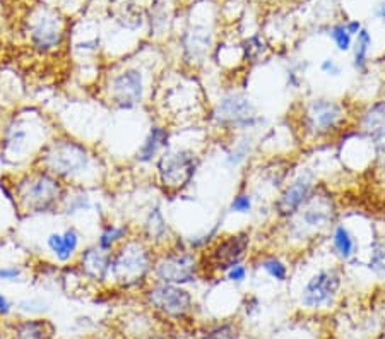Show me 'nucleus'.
<instances>
[{
	"label": "nucleus",
	"mask_w": 385,
	"mask_h": 339,
	"mask_svg": "<svg viewBox=\"0 0 385 339\" xmlns=\"http://www.w3.org/2000/svg\"><path fill=\"white\" fill-rule=\"evenodd\" d=\"M35 165L42 166L69 187L94 189L106 178L105 159L89 142L59 130L45 146Z\"/></svg>",
	"instance_id": "f257e3e1"
},
{
	"label": "nucleus",
	"mask_w": 385,
	"mask_h": 339,
	"mask_svg": "<svg viewBox=\"0 0 385 339\" xmlns=\"http://www.w3.org/2000/svg\"><path fill=\"white\" fill-rule=\"evenodd\" d=\"M158 113L159 120L168 125H195L207 120L211 101L204 93V86L194 71L182 69L175 72H161L154 88L151 108Z\"/></svg>",
	"instance_id": "f03ea898"
},
{
	"label": "nucleus",
	"mask_w": 385,
	"mask_h": 339,
	"mask_svg": "<svg viewBox=\"0 0 385 339\" xmlns=\"http://www.w3.org/2000/svg\"><path fill=\"white\" fill-rule=\"evenodd\" d=\"M57 132L59 129L43 110L36 106L18 110L2 124L0 158L16 168H28L35 165L36 158Z\"/></svg>",
	"instance_id": "7ed1b4c3"
},
{
	"label": "nucleus",
	"mask_w": 385,
	"mask_h": 339,
	"mask_svg": "<svg viewBox=\"0 0 385 339\" xmlns=\"http://www.w3.org/2000/svg\"><path fill=\"white\" fill-rule=\"evenodd\" d=\"M161 74L153 72L144 62H118L101 74L98 96L101 103L117 112H134L151 105L154 88Z\"/></svg>",
	"instance_id": "20e7f679"
},
{
	"label": "nucleus",
	"mask_w": 385,
	"mask_h": 339,
	"mask_svg": "<svg viewBox=\"0 0 385 339\" xmlns=\"http://www.w3.org/2000/svg\"><path fill=\"white\" fill-rule=\"evenodd\" d=\"M355 112L344 100L317 95L301 100L294 113L297 132L306 144L338 141L353 127Z\"/></svg>",
	"instance_id": "39448f33"
},
{
	"label": "nucleus",
	"mask_w": 385,
	"mask_h": 339,
	"mask_svg": "<svg viewBox=\"0 0 385 339\" xmlns=\"http://www.w3.org/2000/svg\"><path fill=\"white\" fill-rule=\"evenodd\" d=\"M339 222L338 199L326 185L318 187L306 206L297 216L280 224V239L286 251H303L317 239L327 236Z\"/></svg>",
	"instance_id": "423d86ee"
},
{
	"label": "nucleus",
	"mask_w": 385,
	"mask_h": 339,
	"mask_svg": "<svg viewBox=\"0 0 385 339\" xmlns=\"http://www.w3.org/2000/svg\"><path fill=\"white\" fill-rule=\"evenodd\" d=\"M14 211L19 218L59 214L69 192V185L42 166L31 165L12 175Z\"/></svg>",
	"instance_id": "0eeeda50"
},
{
	"label": "nucleus",
	"mask_w": 385,
	"mask_h": 339,
	"mask_svg": "<svg viewBox=\"0 0 385 339\" xmlns=\"http://www.w3.org/2000/svg\"><path fill=\"white\" fill-rule=\"evenodd\" d=\"M207 124L223 136L231 134H260L268 118L245 89H226L209 106Z\"/></svg>",
	"instance_id": "6e6552de"
},
{
	"label": "nucleus",
	"mask_w": 385,
	"mask_h": 339,
	"mask_svg": "<svg viewBox=\"0 0 385 339\" xmlns=\"http://www.w3.org/2000/svg\"><path fill=\"white\" fill-rule=\"evenodd\" d=\"M154 255L156 248L137 234L130 236L112 252L108 285L120 292H142L153 281Z\"/></svg>",
	"instance_id": "1a4fd4ad"
},
{
	"label": "nucleus",
	"mask_w": 385,
	"mask_h": 339,
	"mask_svg": "<svg viewBox=\"0 0 385 339\" xmlns=\"http://www.w3.org/2000/svg\"><path fill=\"white\" fill-rule=\"evenodd\" d=\"M204 159V149L180 142L163 151L154 163V182L166 197L185 194L197 177Z\"/></svg>",
	"instance_id": "9d476101"
},
{
	"label": "nucleus",
	"mask_w": 385,
	"mask_h": 339,
	"mask_svg": "<svg viewBox=\"0 0 385 339\" xmlns=\"http://www.w3.org/2000/svg\"><path fill=\"white\" fill-rule=\"evenodd\" d=\"M253 251V230L231 231V234H221L204 252H200V271L202 280L207 281L212 277L224 276L228 269L233 265L247 263L252 257Z\"/></svg>",
	"instance_id": "9b49d317"
},
{
	"label": "nucleus",
	"mask_w": 385,
	"mask_h": 339,
	"mask_svg": "<svg viewBox=\"0 0 385 339\" xmlns=\"http://www.w3.org/2000/svg\"><path fill=\"white\" fill-rule=\"evenodd\" d=\"M199 280H202L200 254L187 247L183 236L177 235L173 243L156 251L153 264V281L190 287Z\"/></svg>",
	"instance_id": "f8f14e48"
},
{
	"label": "nucleus",
	"mask_w": 385,
	"mask_h": 339,
	"mask_svg": "<svg viewBox=\"0 0 385 339\" xmlns=\"http://www.w3.org/2000/svg\"><path fill=\"white\" fill-rule=\"evenodd\" d=\"M321 187L317 171L310 166L293 170L288 180L276 192L274 199L269 204V211L277 223L288 222L294 218L306 202L314 197L315 192Z\"/></svg>",
	"instance_id": "ddd939ff"
},
{
	"label": "nucleus",
	"mask_w": 385,
	"mask_h": 339,
	"mask_svg": "<svg viewBox=\"0 0 385 339\" xmlns=\"http://www.w3.org/2000/svg\"><path fill=\"white\" fill-rule=\"evenodd\" d=\"M344 272L341 264H323L305 280L300 292L303 309L322 310L331 309L341 295Z\"/></svg>",
	"instance_id": "4468645a"
},
{
	"label": "nucleus",
	"mask_w": 385,
	"mask_h": 339,
	"mask_svg": "<svg viewBox=\"0 0 385 339\" xmlns=\"http://www.w3.org/2000/svg\"><path fill=\"white\" fill-rule=\"evenodd\" d=\"M142 298L153 312L170 321H183L194 310V295L188 292L187 287L178 285L151 281L142 289Z\"/></svg>",
	"instance_id": "2eb2a0df"
},
{
	"label": "nucleus",
	"mask_w": 385,
	"mask_h": 339,
	"mask_svg": "<svg viewBox=\"0 0 385 339\" xmlns=\"http://www.w3.org/2000/svg\"><path fill=\"white\" fill-rule=\"evenodd\" d=\"M64 21L55 11H43L30 26V45L40 55H52L59 52L64 43Z\"/></svg>",
	"instance_id": "dca6fc26"
},
{
	"label": "nucleus",
	"mask_w": 385,
	"mask_h": 339,
	"mask_svg": "<svg viewBox=\"0 0 385 339\" xmlns=\"http://www.w3.org/2000/svg\"><path fill=\"white\" fill-rule=\"evenodd\" d=\"M353 127L367 137L377 151L385 148V96L360 106L355 112Z\"/></svg>",
	"instance_id": "f3484780"
},
{
	"label": "nucleus",
	"mask_w": 385,
	"mask_h": 339,
	"mask_svg": "<svg viewBox=\"0 0 385 339\" xmlns=\"http://www.w3.org/2000/svg\"><path fill=\"white\" fill-rule=\"evenodd\" d=\"M136 231L144 242L156 248V251L168 247L177 239V234L168 223L165 211H163V206L159 202H153L147 207L144 218L139 223V226H136Z\"/></svg>",
	"instance_id": "a211bd4d"
},
{
	"label": "nucleus",
	"mask_w": 385,
	"mask_h": 339,
	"mask_svg": "<svg viewBox=\"0 0 385 339\" xmlns=\"http://www.w3.org/2000/svg\"><path fill=\"white\" fill-rule=\"evenodd\" d=\"M110 264H112V254L101 251L94 243H89L81 248L72 268L88 283L108 285Z\"/></svg>",
	"instance_id": "6ab92c4d"
},
{
	"label": "nucleus",
	"mask_w": 385,
	"mask_h": 339,
	"mask_svg": "<svg viewBox=\"0 0 385 339\" xmlns=\"http://www.w3.org/2000/svg\"><path fill=\"white\" fill-rule=\"evenodd\" d=\"M173 127L168 125L166 122L156 120L149 125L146 136L142 137L141 144L137 146L136 153H134V163L139 166H151L156 163L159 154L168 149L173 142Z\"/></svg>",
	"instance_id": "aec40b11"
},
{
	"label": "nucleus",
	"mask_w": 385,
	"mask_h": 339,
	"mask_svg": "<svg viewBox=\"0 0 385 339\" xmlns=\"http://www.w3.org/2000/svg\"><path fill=\"white\" fill-rule=\"evenodd\" d=\"M329 252L335 263L341 265H355L362 255V242L356 231L347 223L338 222L327 234Z\"/></svg>",
	"instance_id": "412c9836"
},
{
	"label": "nucleus",
	"mask_w": 385,
	"mask_h": 339,
	"mask_svg": "<svg viewBox=\"0 0 385 339\" xmlns=\"http://www.w3.org/2000/svg\"><path fill=\"white\" fill-rule=\"evenodd\" d=\"M45 247L55 264L72 265L83 248V234L74 224H67L64 230H53L45 236Z\"/></svg>",
	"instance_id": "4be33fe9"
},
{
	"label": "nucleus",
	"mask_w": 385,
	"mask_h": 339,
	"mask_svg": "<svg viewBox=\"0 0 385 339\" xmlns=\"http://www.w3.org/2000/svg\"><path fill=\"white\" fill-rule=\"evenodd\" d=\"M212 50V33L206 26H190L182 38V60L183 69L194 71L206 64Z\"/></svg>",
	"instance_id": "5701e85b"
},
{
	"label": "nucleus",
	"mask_w": 385,
	"mask_h": 339,
	"mask_svg": "<svg viewBox=\"0 0 385 339\" xmlns=\"http://www.w3.org/2000/svg\"><path fill=\"white\" fill-rule=\"evenodd\" d=\"M259 134H231L223 148V165L228 170H239L250 163V159L259 151Z\"/></svg>",
	"instance_id": "b1692460"
},
{
	"label": "nucleus",
	"mask_w": 385,
	"mask_h": 339,
	"mask_svg": "<svg viewBox=\"0 0 385 339\" xmlns=\"http://www.w3.org/2000/svg\"><path fill=\"white\" fill-rule=\"evenodd\" d=\"M136 234V224L129 222H113L110 218H103L100 219V230H98L94 245L100 247L101 251L112 254V252L117 251V247H120L125 240H129L130 236H134Z\"/></svg>",
	"instance_id": "393cba45"
},
{
	"label": "nucleus",
	"mask_w": 385,
	"mask_h": 339,
	"mask_svg": "<svg viewBox=\"0 0 385 339\" xmlns=\"http://www.w3.org/2000/svg\"><path fill=\"white\" fill-rule=\"evenodd\" d=\"M250 264L260 269L265 276L271 277L276 283H286L292 276V265H289L285 255H281L276 251L257 252V254L250 257Z\"/></svg>",
	"instance_id": "a878e982"
},
{
	"label": "nucleus",
	"mask_w": 385,
	"mask_h": 339,
	"mask_svg": "<svg viewBox=\"0 0 385 339\" xmlns=\"http://www.w3.org/2000/svg\"><path fill=\"white\" fill-rule=\"evenodd\" d=\"M98 209V202L93 201L91 189H84V187H69L67 195H65L62 207H60L59 214L65 218H77Z\"/></svg>",
	"instance_id": "bb28decb"
},
{
	"label": "nucleus",
	"mask_w": 385,
	"mask_h": 339,
	"mask_svg": "<svg viewBox=\"0 0 385 339\" xmlns=\"http://www.w3.org/2000/svg\"><path fill=\"white\" fill-rule=\"evenodd\" d=\"M374 48V36L368 28H363L355 36L353 48H351V67L356 76H367L370 71V52Z\"/></svg>",
	"instance_id": "cd10ccee"
},
{
	"label": "nucleus",
	"mask_w": 385,
	"mask_h": 339,
	"mask_svg": "<svg viewBox=\"0 0 385 339\" xmlns=\"http://www.w3.org/2000/svg\"><path fill=\"white\" fill-rule=\"evenodd\" d=\"M55 326L48 318L30 317L16 326L14 339H52Z\"/></svg>",
	"instance_id": "c85d7f7f"
},
{
	"label": "nucleus",
	"mask_w": 385,
	"mask_h": 339,
	"mask_svg": "<svg viewBox=\"0 0 385 339\" xmlns=\"http://www.w3.org/2000/svg\"><path fill=\"white\" fill-rule=\"evenodd\" d=\"M363 268L377 280L385 281V236H374L368 243Z\"/></svg>",
	"instance_id": "c756f323"
},
{
	"label": "nucleus",
	"mask_w": 385,
	"mask_h": 339,
	"mask_svg": "<svg viewBox=\"0 0 385 339\" xmlns=\"http://www.w3.org/2000/svg\"><path fill=\"white\" fill-rule=\"evenodd\" d=\"M257 199L253 195V192L248 189L247 185H241L239 190L233 194L231 201H229L226 211L229 214L235 216H252L255 211Z\"/></svg>",
	"instance_id": "7c9ffc66"
},
{
	"label": "nucleus",
	"mask_w": 385,
	"mask_h": 339,
	"mask_svg": "<svg viewBox=\"0 0 385 339\" xmlns=\"http://www.w3.org/2000/svg\"><path fill=\"white\" fill-rule=\"evenodd\" d=\"M327 35H329V40L333 42L335 50H338L339 53H350L351 52V48H353V43H355V38L350 35V33H347L344 23L333 24V26L329 28V31H327Z\"/></svg>",
	"instance_id": "2f4dec72"
},
{
	"label": "nucleus",
	"mask_w": 385,
	"mask_h": 339,
	"mask_svg": "<svg viewBox=\"0 0 385 339\" xmlns=\"http://www.w3.org/2000/svg\"><path fill=\"white\" fill-rule=\"evenodd\" d=\"M268 45L264 43V40L260 36H250L248 40H245L241 45V52H243V60L247 62H260L262 59L268 53Z\"/></svg>",
	"instance_id": "473e14b6"
},
{
	"label": "nucleus",
	"mask_w": 385,
	"mask_h": 339,
	"mask_svg": "<svg viewBox=\"0 0 385 339\" xmlns=\"http://www.w3.org/2000/svg\"><path fill=\"white\" fill-rule=\"evenodd\" d=\"M306 62H292L286 67V86L289 89H300L301 83L305 81Z\"/></svg>",
	"instance_id": "72a5a7b5"
},
{
	"label": "nucleus",
	"mask_w": 385,
	"mask_h": 339,
	"mask_svg": "<svg viewBox=\"0 0 385 339\" xmlns=\"http://www.w3.org/2000/svg\"><path fill=\"white\" fill-rule=\"evenodd\" d=\"M202 339H240V336L236 326L226 322V324H219L209 329Z\"/></svg>",
	"instance_id": "f704fd0d"
},
{
	"label": "nucleus",
	"mask_w": 385,
	"mask_h": 339,
	"mask_svg": "<svg viewBox=\"0 0 385 339\" xmlns=\"http://www.w3.org/2000/svg\"><path fill=\"white\" fill-rule=\"evenodd\" d=\"M248 276H250V263H241V264L233 265L231 269H228V271L224 272L223 280L231 285H243L245 281L248 280Z\"/></svg>",
	"instance_id": "c9c22d12"
},
{
	"label": "nucleus",
	"mask_w": 385,
	"mask_h": 339,
	"mask_svg": "<svg viewBox=\"0 0 385 339\" xmlns=\"http://www.w3.org/2000/svg\"><path fill=\"white\" fill-rule=\"evenodd\" d=\"M318 71L322 76L331 77V79H339L343 76V65L334 57H323L318 64Z\"/></svg>",
	"instance_id": "e433bc0d"
},
{
	"label": "nucleus",
	"mask_w": 385,
	"mask_h": 339,
	"mask_svg": "<svg viewBox=\"0 0 385 339\" xmlns=\"http://www.w3.org/2000/svg\"><path fill=\"white\" fill-rule=\"evenodd\" d=\"M24 277V268L19 264L0 265V281L4 283H19Z\"/></svg>",
	"instance_id": "4c0bfd02"
},
{
	"label": "nucleus",
	"mask_w": 385,
	"mask_h": 339,
	"mask_svg": "<svg viewBox=\"0 0 385 339\" xmlns=\"http://www.w3.org/2000/svg\"><path fill=\"white\" fill-rule=\"evenodd\" d=\"M19 310L35 316V314H43L45 310H48V304L43 300H36V298H30V300H23L18 304Z\"/></svg>",
	"instance_id": "58836bf2"
},
{
	"label": "nucleus",
	"mask_w": 385,
	"mask_h": 339,
	"mask_svg": "<svg viewBox=\"0 0 385 339\" xmlns=\"http://www.w3.org/2000/svg\"><path fill=\"white\" fill-rule=\"evenodd\" d=\"M344 26H346L347 33H350V35L353 36V38L364 28L363 23L360 21V19H350V21H344Z\"/></svg>",
	"instance_id": "ea45409f"
},
{
	"label": "nucleus",
	"mask_w": 385,
	"mask_h": 339,
	"mask_svg": "<svg viewBox=\"0 0 385 339\" xmlns=\"http://www.w3.org/2000/svg\"><path fill=\"white\" fill-rule=\"evenodd\" d=\"M12 309H14V304H12V301L6 295H2V293H0V316L2 317L9 316V314L12 312Z\"/></svg>",
	"instance_id": "a19ab883"
},
{
	"label": "nucleus",
	"mask_w": 385,
	"mask_h": 339,
	"mask_svg": "<svg viewBox=\"0 0 385 339\" xmlns=\"http://www.w3.org/2000/svg\"><path fill=\"white\" fill-rule=\"evenodd\" d=\"M375 163H377V171H379L380 177H382L385 180V148L379 149V153H377Z\"/></svg>",
	"instance_id": "79ce46f5"
},
{
	"label": "nucleus",
	"mask_w": 385,
	"mask_h": 339,
	"mask_svg": "<svg viewBox=\"0 0 385 339\" xmlns=\"http://www.w3.org/2000/svg\"><path fill=\"white\" fill-rule=\"evenodd\" d=\"M374 16H375L377 19H379V21L385 23V0H382V2L377 4L375 9H374Z\"/></svg>",
	"instance_id": "37998d69"
},
{
	"label": "nucleus",
	"mask_w": 385,
	"mask_h": 339,
	"mask_svg": "<svg viewBox=\"0 0 385 339\" xmlns=\"http://www.w3.org/2000/svg\"><path fill=\"white\" fill-rule=\"evenodd\" d=\"M384 293H385V281H384Z\"/></svg>",
	"instance_id": "c03bdc74"
}]
</instances>
